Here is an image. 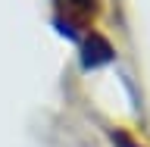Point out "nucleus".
<instances>
[{"label":"nucleus","instance_id":"obj_1","mask_svg":"<svg viewBox=\"0 0 150 147\" xmlns=\"http://www.w3.org/2000/svg\"><path fill=\"white\" fill-rule=\"evenodd\" d=\"M110 60H112V47L106 38H100V35L84 38V44H81V66L84 69H97V66L110 63Z\"/></svg>","mask_w":150,"mask_h":147},{"label":"nucleus","instance_id":"obj_2","mask_svg":"<svg viewBox=\"0 0 150 147\" xmlns=\"http://www.w3.org/2000/svg\"><path fill=\"white\" fill-rule=\"evenodd\" d=\"M72 6H78V9H94L97 6V0H69Z\"/></svg>","mask_w":150,"mask_h":147}]
</instances>
